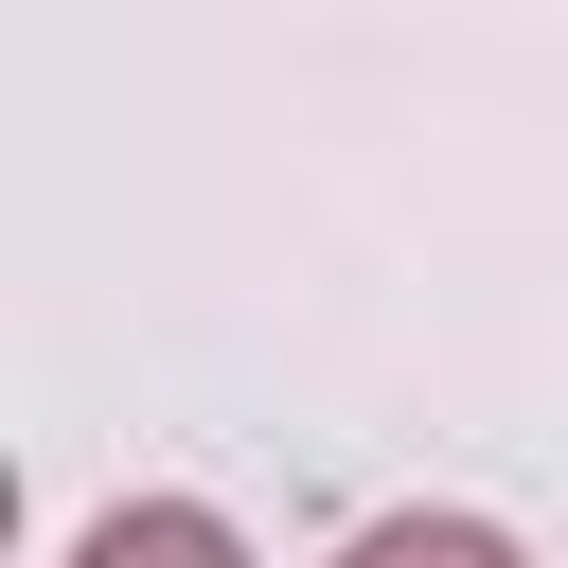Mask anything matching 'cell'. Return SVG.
<instances>
[{
  "label": "cell",
  "mask_w": 568,
  "mask_h": 568,
  "mask_svg": "<svg viewBox=\"0 0 568 568\" xmlns=\"http://www.w3.org/2000/svg\"><path fill=\"white\" fill-rule=\"evenodd\" d=\"M71 568H248V550H231V515H195V497H124V515L71 532Z\"/></svg>",
  "instance_id": "6da1fadb"
},
{
  "label": "cell",
  "mask_w": 568,
  "mask_h": 568,
  "mask_svg": "<svg viewBox=\"0 0 568 568\" xmlns=\"http://www.w3.org/2000/svg\"><path fill=\"white\" fill-rule=\"evenodd\" d=\"M337 568H532V550H515L497 515H373Z\"/></svg>",
  "instance_id": "7a4b0ae2"
}]
</instances>
